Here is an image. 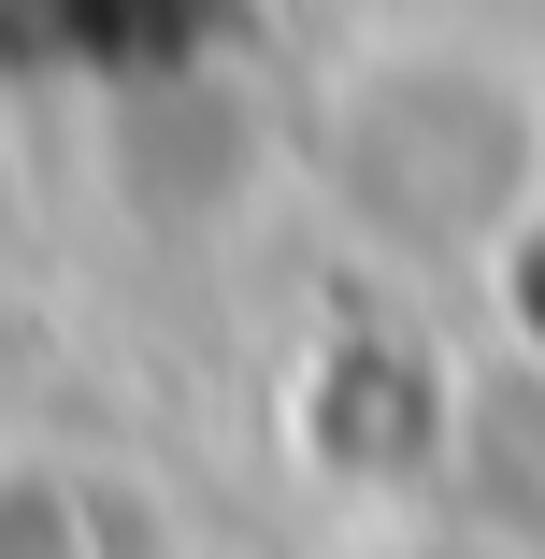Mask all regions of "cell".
I'll use <instances>...</instances> for the list:
<instances>
[{"mask_svg": "<svg viewBox=\"0 0 545 559\" xmlns=\"http://www.w3.org/2000/svg\"><path fill=\"white\" fill-rule=\"evenodd\" d=\"M0 559H144V545H116L100 474L44 460V444H0Z\"/></svg>", "mask_w": 545, "mask_h": 559, "instance_id": "2", "label": "cell"}, {"mask_svg": "<svg viewBox=\"0 0 545 559\" xmlns=\"http://www.w3.org/2000/svg\"><path fill=\"white\" fill-rule=\"evenodd\" d=\"M144 559H259V545H215V531H173V545H144Z\"/></svg>", "mask_w": 545, "mask_h": 559, "instance_id": "4", "label": "cell"}, {"mask_svg": "<svg viewBox=\"0 0 545 559\" xmlns=\"http://www.w3.org/2000/svg\"><path fill=\"white\" fill-rule=\"evenodd\" d=\"M316 187L388 259L502 273L545 230V86L488 44H374L316 100Z\"/></svg>", "mask_w": 545, "mask_h": 559, "instance_id": "1", "label": "cell"}, {"mask_svg": "<svg viewBox=\"0 0 545 559\" xmlns=\"http://www.w3.org/2000/svg\"><path fill=\"white\" fill-rule=\"evenodd\" d=\"M374 559H517V545H488V531H388Z\"/></svg>", "mask_w": 545, "mask_h": 559, "instance_id": "3", "label": "cell"}]
</instances>
